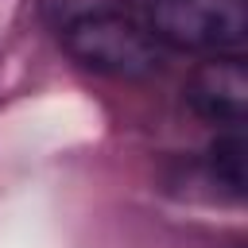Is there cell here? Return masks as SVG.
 Returning <instances> with one entry per match:
<instances>
[{
	"label": "cell",
	"mask_w": 248,
	"mask_h": 248,
	"mask_svg": "<svg viewBox=\"0 0 248 248\" xmlns=\"http://www.w3.org/2000/svg\"><path fill=\"white\" fill-rule=\"evenodd\" d=\"M147 27L159 39V46L232 58L248 43V4L244 0H151Z\"/></svg>",
	"instance_id": "2"
},
{
	"label": "cell",
	"mask_w": 248,
	"mask_h": 248,
	"mask_svg": "<svg viewBox=\"0 0 248 248\" xmlns=\"http://www.w3.org/2000/svg\"><path fill=\"white\" fill-rule=\"evenodd\" d=\"M186 101L198 116L217 120L225 128H240L248 112V70L240 54L202 62L186 81Z\"/></svg>",
	"instance_id": "3"
},
{
	"label": "cell",
	"mask_w": 248,
	"mask_h": 248,
	"mask_svg": "<svg viewBox=\"0 0 248 248\" xmlns=\"http://www.w3.org/2000/svg\"><path fill=\"white\" fill-rule=\"evenodd\" d=\"M209 178L217 186H225L232 198L244 194V136H240V128H229L209 143Z\"/></svg>",
	"instance_id": "4"
},
{
	"label": "cell",
	"mask_w": 248,
	"mask_h": 248,
	"mask_svg": "<svg viewBox=\"0 0 248 248\" xmlns=\"http://www.w3.org/2000/svg\"><path fill=\"white\" fill-rule=\"evenodd\" d=\"M62 43L74 62L105 78H151L163 66V46L147 23L124 12H85L62 27Z\"/></svg>",
	"instance_id": "1"
}]
</instances>
